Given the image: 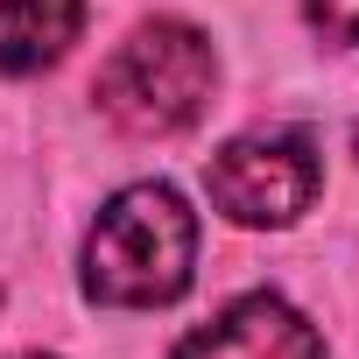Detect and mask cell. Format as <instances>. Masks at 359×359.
Instances as JSON below:
<instances>
[{
    "mask_svg": "<svg viewBox=\"0 0 359 359\" xmlns=\"http://www.w3.org/2000/svg\"><path fill=\"white\" fill-rule=\"evenodd\" d=\"M198 219L169 184H127L85 233V296L113 310H162L191 289Z\"/></svg>",
    "mask_w": 359,
    "mask_h": 359,
    "instance_id": "obj_1",
    "label": "cell"
},
{
    "mask_svg": "<svg viewBox=\"0 0 359 359\" xmlns=\"http://www.w3.org/2000/svg\"><path fill=\"white\" fill-rule=\"evenodd\" d=\"M219 85V57L191 22H141L99 71L92 99L99 113L134 134V141H162V134H184Z\"/></svg>",
    "mask_w": 359,
    "mask_h": 359,
    "instance_id": "obj_2",
    "label": "cell"
},
{
    "mask_svg": "<svg viewBox=\"0 0 359 359\" xmlns=\"http://www.w3.org/2000/svg\"><path fill=\"white\" fill-rule=\"evenodd\" d=\"M324 162L303 127H254L226 141L205 169V191L233 226H296L317 205Z\"/></svg>",
    "mask_w": 359,
    "mask_h": 359,
    "instance_id": "obj_3",
    "label": "cell"
},
{
    "mask_svg": "<svg viewBox=\"0 0 359 359\" xmlns=\"http://www.w3.org/2000/svg\"><path fill=\"white\" fill-rule=\"evenodd\" d=\"M169 359H324V338L296 303L254 289V296L226 303L205 331H191Z\"/></svg>",
    "mask_w": 359,
    "mask_h": 359,
    "instance_id": "obj_4",
    "label": "cell"
},
{
    "mask_svg": "<svg viewBox=\"0 0 359 359\" xmlns=\"http://www.w3.org/2000/svg\"><path fill=\"white\" fill-rule=\"evenodd\" d=\"M85 29V0H0V71L36 78Z\"/></svg>",
    "mask_w": 359,
    "mask_h": 359,
    "instance_id": "obj_5",
    "label": "cell"
},
{
    "mask_svg": "<svg viewBox=\"0 0 359 359\" xmlns=\"http://www.w3.org/2000/svg\"><path fill=\"white\" fill-rule=\"evenodd\" d=\"M303 15L331 43H359V0H303Z\"/></svg>",
    "mask_w": 359,
    "mask_h": 359,
    "instance_id": "obj_6",
    "label": "cell"
},
{
    "mask_svg": "<svg viewBox=\"0 0 359 359\" xmlns=\"http://www.w3.org/2000/svg\"><path fill=\"white\" fill-rule=\"evenodd\" d=\"M29 359H43V352H29Z\"/></svg>",
    "mask_w": 359,
    "mask_h": 359,
    "instance_id": "obj_7",
    "label": "cell"
}]
</instances>
